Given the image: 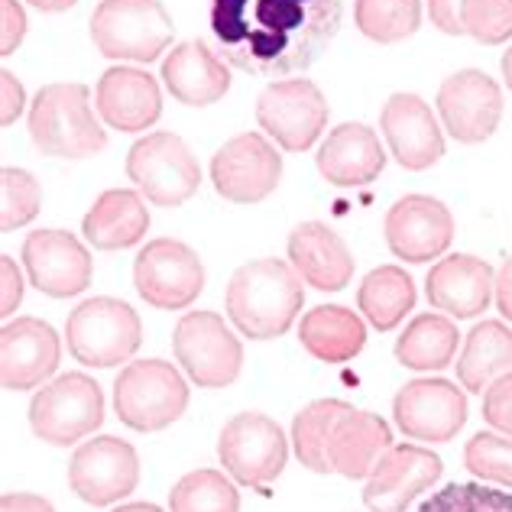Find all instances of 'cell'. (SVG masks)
<instances>
[{
	"mask_svg": "<svg viewBox=\"0 0 512 512\" xmlns=\"http://www.w3.org/2000/svg\"><path fill=\"white\" fill-rule=\"evenodd\" d=\"M341 0H208L221 59L260 78L305 72L341 30Z\"/></svg>",
	"mask_w": 512,
	"mask_h": 512,
	"instance_id": "1",
	"label": "cell"
},
{
	"mask_svg": "<svg viewBox=\"0 0 512 512\" xmlns=\"http://www.w3.org/2000/svg\"><path fill=\"white\" fill-rule=\"evenodd\" d=\"M305 302L302 276L295 266L273 260H250L227 282V318L253 341H273L292 328Z\"/></svg>",
	"mask_w": 512,
	"mask_h": 512,
	"instance_id": "2",
	"label": "cell"
},
{
	"mask_svg": "<svg viewBox=\"0 0 512 512\" xmlns=\"http://www.w3.org/2000/svg\"><path fill=\"white\" fill-rule=\"evenodd\" d=\"M26 127L36 150L56 159H88L107 146V133L91 111V91L75 82L39 88Z\"/></svg>",
	"mask_w": 512,
	"mask_h": 512,
	"instance_id": "3",
	"label": "cell"
},
{
	"mask_svg": "<svg viewBox=\"0 0 512 512\" xmlns=\"http://www.w3.org/2000/svg\"><path fill=\"white\" fill-rule=\"evenodd\" d=\"M172 33L159 0H101L91 13V43L104 59L153 62L169 49Z\"/></svg>",
	"mask_w": 512,
	"mask_h": 512,
	"instance_id": "4",
	"label": "cell"
},
{
	"mask_svg": "<svg viewBox=\"0 0 512 512\" xmlns=\"http://www.w3.org/2000/svg\"><path fill=\"white\" fill-rule=\"evenodd\" d=\"M114 409L133 431H163L188 409L185 376L169 360H133L114 383Z\"/></svg>",
	"mask_w": 512,
	"mask_h": 512,
	"instance_id": "5",
	"label": "cell"
},
{
	"mask_svg": "<svg viewBox=\"0 0 512 512\" xmlns=\"http://www.w3.org/2000/svg\"><path fill=\"white\" fill-rule=\"evenodd\" d=\"M65 341H69V354L78 363L107 370L137 354L143 325L127 302L98 295V299H88L72 308L69 321H65Z\"/></svg>",
	"mask_w": 512,
	"mask_h": 512,
	"instance_id": "6",
	"label": "cell"
},
{
	"mask_svg": "<svg viewBox=\"0 0 512 512\" xmlns=\"http://www.w3.org/2000/svg\"><path fill=\"white\" fill-rule=\"evenodd\" d=\"M104 422V393L85 373H62L30 402V428L52 448L88 438Z\"/></svg>",
	"mask_w": 512,
	"mask_h": 512,
	"instance_id": "7",
	"label": "cell"
},
{
	"mask_svg": "<svg viewBox=\"0 0 512 512\" xmlns=\"http://www.w3.org/2000/svg\"><path fill=\"white\" fill-rule=\"evenodd\" d=\"M130 182L159 208H179L198 192L201 166L188 143L175 133H146L127 153Z\"/></svg>",
	"mask_w": 512,
	"mask_h": 512,
	"instance_id": "8",
	"label": "cell"
},
{
	"mask_svg": "<svg viewBox=\"0 0 512 512\" xmlns=\"http://www.w3.org/2000/svg\"><path fill=\"white\" fill-rule=\"evenodd\" d=\"M175 360L201 389L231 386L244 370V344L218 312H188L172 334Z\"/></svg>",
	"mask_w": 512,
	"mask_h": 512,
	"instance_id": "9",
	"label": "cell"
},
{
	"mask_svg": "<svg viewBox=\"0 0 512 512\" xmlns=\"http://www.w3.org/2000/svg\"><path fill=\"white\" fill-rule=\"evenodd\" d=\"M133 286L150 308L179 312L205 292V266L182 240L159 237L150 240L133 263Z\"/></svg>",
	"mask_w": 512,
	"mask_h": 512,
	"instance_id": "10",
	"label": "cell"
},
{
	"mask_svg": "<svg viewBox=\"0 0 512 512\" xmlns=\"http://www.w3.org/2000/svg\"><path fill=\"white\" fill-rule=\"evenodd\" d=\"M328 114L331 107L312 78H282L266 85L256 98V124L289 153L315 146L321 130L328 127Z\"/></svg>",
	"mask_w": 512,
	"mask_h": 512,
	"instance_id": "11",
	"label": "cell"
},
{
	"mask_svg": "<svg viewBox=\"0 0 512 512\" xmlns=\"http://www.w3.org/2000/svg\"><path fill=\"white\" fill-rule=\"evenodd\" d=\"M218 457L224 470L244 487H263L276 480L289 461V438L276 419L263 412H240L221 428Z\"/></svg>",
	"mask_w": 512,
	"mask_h": 512,
	"instance_id": "12",
	"label": "cell"
},
{
	"mask_svg": "<svg viewBox=\"0 0 512 512\" xmlns=\"http://www.w3.org/2000/svg\"><path fill=\"white\" fill-rule=\"evenodd\" d=\"M282 179V156L263 133H237L211 159V182L221 198L234 205H256L276 192Z\"/></svg>",
	"mask_w": 512,
	"mask_h": 512,
	"instance_id": "13",
	"label": "cell"
},
{
	"mask_svg": "<svg viewBox=\"0 0 512 512\" xmlns=\"http://www.w3.org/2000/svg\"><path fill=\"white\" fill-rule=\"evenodd\" d=\"M140 483V457L137 448L124 438L101 435L85 441L72 454L69 487L78 500L91 506H111L130 496Z\"/></svg>",
	"mask_w": 512,
	"mask_h": 512,
	"instance_id": "14",
	"label": "cell"
},
{
	"mask_svg": "<svg viewBox=\"0 0 512 512\" xmlns=\"http://www.w3.org/2000/svg\"><path fill=\"white\" fill-rule=\"evenodd\" d=\"M435 101L441 124L457 143L467 146L490 140L503 120V91L480 69H461L448 75Z\"/></svg>",
	"mask_w": 512,
	"mask_h": 512,
	"instance_id": "15",
	"label": "cell"
},
{
	"mask_svg": "<svg viewBox=\"0 0 512 512\" xmlns=\"http://www.w3.org/2000/svg\"><path fill=\"white\" fill-rule=\"evenodd\" d=\"M467 396L451 380H412L393 399V419L406 438L444 444L467 425Z\"/></svg>",
	"mask_w": 512,
	"mask_h": 512,
	"instance_id": "16",
	"label": "cell"
},
{
	"mask_svg": "<svg viewBox=\"0 0 512 512\" xmlns=\"http://www.w3.org/2000/svg\"><path fill=\"white\" fill-rule=\"evenodd\" d=\"M23 266L26 276L52 299H72L91 286V253L78 237L59 227H43L23 240Z\"/></svg>",
	"mask_w": 512,
	"mask_h": 512,
	"instance_id": "17",
	"label": "cell"
},
{
	"mask_svg": "<svg viewBox=\"0 0 512 512\" xmlns=\"http://www.w3.org/2000/svg\"><path fill=\"white\" fill-rule=\"evenodd\" d=\"M444 474V461L422 444H393L376 464L363 503L370 512H406Z\"/></svg>",
	"mask_w": 512,
	"mask_h": 512,
	"instance_id": "18",
	"label": "cell"
},
{
	"mask_svg": "<svg viewBox=\"0 0 512 512\" xmlns=\"http://www.w3.org/2000/svg\"><path fill=\"white\" fill-rule=\"evenodd\" d=\"M454 240V214L431 195H406L386 211V244L406 263H428Z\"/></svg>",
	"mask_w": 512,
	"mask_h": 512,
	"instance_id": "19",
	"label": "cell"
},
{
	"mask_svg": "<svg viewBox=\"0 0 512 512\" xmlns=\"http://www.w3.org/2000/svg\"><path fill=\"white\" fill-rule=\"evenodd\" d=\"M62 344L43 318H17L0 328V383L13 393L43 386L59 367Z\"/></svg>",
	"mask_w": 512,
	"mask_h": 512,
	"instance_id": "20",
	"label": "cell"
},
{
	"mask_svg": "<svg viewBox=\"0 0 512 512\" xmlns=\"http://www.w3.org/2000/svg\"><path fill=\"white\" fill-rule=\"evenodd\" d=\"M383 137L389 143L393 159L409 172H425L444 156L441 124L431 114V107L412 91L389 94L380 114Z\"/></svg>",
	"mask_w": 512,
	"mask_h": 512,
	"instance_id": "21",
	"label": "cell"
},
{
	"mask_svg": "<svg viewBox=\"0 0 512 512\" xmlns=\"http://www.w3.org/2000/svg\"><path fill=\"white\" fill-rule=\"evenodd\" d=\"M496 289V273L487 260L470 253H454L444 256L435 266L428 269L425 279V295L431 308L451 315L457 321L477 318L490 308Z\"/></svg>",
	"mask_w": 512,
	"mask_h": 512,
	"instance_id": "22",
	"label": "cell"
},
{
	"mask_svg": "<svg viewBox=\"0 0 512 512\" xmlns=\"http://www.w3.org/2000/svg\"><path fill=\"white\" fill-rule=\"evenodd\" d=\"M94 104H98V114L107 127L120 133H140L153 127L163 114V91L150 72L114 65L101 75Z\"/></svg>",
	"mask_w": 512,
	"mask_h": 512,
	"instance_id": "23",
	"label": "cell"
},
{
	"mask_svg": "<svg viewBox=\"0 0 512 512\" xmlns=\"http://www.w3.org/2000/svg\"><path fill=\"white\" fill-rule=\"evenodd\" d=\"M318 172L338 188H357L380 179L386 166V150L380 146L376 130L367 124L334 127L315 156Z\"/></svg>",
	"mask_w": 512,
	"mask_h": 512,
	"instance_id": "24",
	"label": "cell"
},
{
	"mask_svg": "<svg viewBox=\"0 0 512 512\" xmlns=\"http://www.w3.org/2000/svg\"><path fill=\"white\" fill-rule=\"evenodd\" d=\"M289 260L302 282L318 292H341L354 279V256L321 221H305L289 234Z\"/></svg>",
	"mask_w": 512,
	"mask_h": 512,
	"instance_id": "25",
	"label": "cell"
},
{
	"mask_svg": "<svg viewBox=\"0 0 512 512\" xmlns=\"http://www.w3.org/2000/svg\"><path fill=\"white\" fill-rule=\"evenodd\" d=\"M163 82L175 101L188 107H208L221 101L231 88V72L218 52L208 49L201 39H188L166 56Z\"/></svg>",
	"mask_w": 512,
	"mask_h": 512,
	"instance_id": "26",
	"label": "cell"
},
{
	"mask_svg": "<svg viewBox=\"0 0 512 512\" xmlns=\"http://www.w3.org/2000/svg\"><path fill=\"white\" fill-rule=\"evenodd\" d=\"M389 448H393V428H389V422L373 412L354 409L334 428L328 457L334 474L347 480H363L373 474Z\"/></svg>",
	"mask_w": 512,
	"mask_h": 512,
	"instance_id": "27",
	"label": "cell"
},
{
	"mask_svg": "<svg viewBox=\"0 0 512 512\" xmlns=\"http://www.w3.org/2000/svg\"><path fill=\"white\" fill-rule=\"evenodd\" d=\"M146 231H150V211H146V201L130 188H107L82 221V234L94 250L137 247Z\"/></svg>",
	"mask_w": 512,
	"mask_h": 512,
	"instance_id": "28",
	"label": "cell"
},
{
	"mask_svg": "<svg viewBox=\"0 0 512 512\" xmlns=\"http://www.w3.org/2000/svg\"><path fill=\"white\" fill-rule=\"evenodd\" d=\"M512 373V328L503 321H480L467 331L457 357V383L467 393L483 396L487 389Z\"/></svg>",
	"mask_w": 512,
	"mask_h": 512,
	"instance_id": "29",
	"label": "cell"
},
{
	"mask_svg": "<svg viewBox=\"0 0 512 512\" xmlns=\"http://www.w3.org/2000/svg\"><path fill=\"white\" fill-rule=\"evenodd\" d=\"M299 341L321 363H347L367 344V325L344 305H318L302 315Z\"/></svg>",
	"mask_w": 512,
	"mask_h": 512,
	"instance_id": "30",
	"label": "cell"
},
{
	"mask_svg": "<svg viewBox=\"0 0 512 512\" xmlns=\"http://www.w3.org/2000/svg\"><path fill=\"white\" fill-rule=\"evenodd\" d=\"M457 344H461V331L448 315H415L409 328L399 334L396 341V360L402 367L431 373L451 367L457 357Z\"/></svg>",
	"mask_w": 512,
	"mask_h": 512,
	"instance_id": "31",
	"label": "cell"
},
{
	"mask_svg": "<svg viewBox=\"0 0 512 512\" xmlns=\"http://www.w3.org/2000/svg\"><path fill=\"white\" fill-rule=\"evenodd\" d=\"M415 299H419V292H415V279L402 266L373 269L357 289L360 312L376 331L399 328L402 318L415 308Z\"/></svg>",
	"mask_w": 512,
	"mask_h": 512,
	"instance_id": "32",
	"label": "cell"
},
{
	"mask_svg": "<svg viewBox=\"0 0 512 512\" xmlns=\"http://www.w3.org/2000/svg\"><path fill=\"white\" fill-rule=\"evenodd\" d=\"M347 412H354V406L344 399H315L292 419V444L299 461L315 470V474H334L331 457H328V444L338 422Z\"/></svg>",
	"mask_w": 512,
	"mask_h": 512,
	"instance_id": "33",
	"label": "cell"
},
{
	"mask_svg": "<svg viewBox=\"0 0 512 512\" xmlns=\"http://www.w3.org/2000/svg\"><path fill=\"white\" fill-rule=\"evenodd\" d=\"M354 20H357V30L367 39L393 46L419 33L422 0H357Z\"/></svg>",
	"mask_w": 512,
	"mask_h": 512,
	"instance_id": "34",
	"label": "cell"
},
{
	"mask_svg": "<svg viewBox=\"0 0 512 512\" xmlns=\"http://www.w3.org/2000/svg\"><path fill=\"white\" fill-rule=\"evenodd\" d=\"M172 512H240V493L221 470H192L169 490Z\"/></svg>",
	"mask_w": 512,
	"mask_h": 512,
	"instance_id": "35",
	"label": "cell"
},
{
	"mask_svg": "<svg viewBox=\"0 0 512 512\" xmlns=\"http://www.w3.org/2000/svg\"><path fill=\"white\" fill-rule=\"evenodd\" d=\"M39 205H43V188L26 169L4 166L0 169V231H17L30 224Z\"/></svg>",
	"mask_w": 512,
	"mask_h": 512,
	"instance_id": "36",
	"label": "cell"
},
{
	"mask_svg": "<svg viewBox=\"0 0 512 512\" xmlns=\"http://www.w3.org/2000/svg\"><path fill=\"white\" fill-rule=\"evenodd\" d=\"M464 467L480 483L512 490V438H500L493 431H477L464 444Z\"/></svg>",
	"mask_w": 512,
	"mask_h": 512,
	"instance_id": "37",
	"label": "cell"
},
{
	"mask_svg": "<svg viewBox=\"0 0 512 512\" xmlns=\"http://www.w3.org/2000/svg\"><path fill=\"white\" fill-rule=\"evenodd\" d=\"M415 512H512V493L487 483H448Z\"/></svg>",
	"mask_w": 512,
	"mask_h": 512,
	"instance_id": "38",
	"label": "cell"
},
{
	"mask_svg": "<svg viewBox=\"0 0 512 512\" xmlns=\"http://www.w3.org/2000/svg\"><path fill=\"white\" fill-rule=\"evenodd\" d=\"M464 33L483 46H503L512 36V0H464Z\"/></svg>",
	"mask_w": 512,
	"mask_h": 512,
	"instance_id": "39",
	"label": "cell"
},
{
	"mask_svg": "<svg viewBox=\"0 0 512 512\" xmlns=\"http://www.w3.org/2000/svg\"><path fill=\"white\" fill-rule=\"evenodd\" d=\"M483 422L512 438V373L483 393Z\"/></svg>",
	"mask_w": 512,
	"mask_h": 512,
	"instance_id": "40",
	"label": "cell"
},
{
	"mask_svg": "<svg viewBox=\"0 0 512 512\" xmlns=\"http://www.w3.org/2000/svg\"><path fill=\"white\" fill-rule=\"evenodd\" d=\"M23 299V276L10 253H0V315L10 318Z\"/></svg>",
	"mask_w": 512,
	"mask_h": 512,
	"instance_id": "41",
	"label": "cell"
},
{
	"mask_svg": "<svg viewBox=\"0 0 512 512\" xmlns=\"http://www.w3.org/2000/svg\"><path fill=\"white\" fill-rule=\"evenodd\" d=\"M0 17H4V33H0V56H13L26 36V13L17 0H0Z\"/></svg>",
	"mask_w": 512,
	"mask_h": 512,
	"instance_id": "42",
	"label": "cell"
},
{
	"mask_svg": "<svg viewBox=\"0 0 512 512\" xmlns=\"http://www.w3.org/2000/svg\"><path fill=\"white\" fill-rule=\"evenodd\" d=\"M23 104H26V94H23V85L17 82V75L10 69H0V124L10 127L13 120L23 114Z\"/></svg>",
	"mask_w": 512,
	"mask_h": 512,
	"instance_id": "43",
	"label": "cell"
},
{
	"mask_svg": "<svg viewBox=\"0 0 512 512\" xmlns=\"http://www.w3.org/2000/svg\"><path fill=\"white\" fill-rule=\"evenodd\" d=\"M464 0H428V17L448 36H464Z\"/></svg>",
	"mask_w": 512,
	"mask_h": 512,
	"instance_id": "44",
	"label": "cell"
},
{
	"mask_svg": "<svg viewBox=\"0 0 512 512\" xmlns=\"http://www.w3.org/2000/svg\"><path fill=\"white\" fill-rule=\"evenodd\" d=\"M0 512H56V506L36 493H4Z\"/></svg>",
	"mask_w": 512,
	"mask_h": 512,
	"instance_id": "45",
	"label": "cell"
},
{
	"mask_svg": "<svg viewBox=\"0 0 512 512\" xmlns=\"http://www.w3.org/2000/svg\"><path fill=\"white\" fill-rule=\"evenodd\" d=\"M493 299H496V308H500V315L512 325V256H506V263L500 266V273H496Z\"/></svg>",
	"mask_w": 512,
	"mask_h": 512,
	"instance_id": "46",
	"label": "cell"
},
{
	"mask_svg": "<svg viewBox=\"0 0 512 512\" xmlns=\"http://www.w3.org/2000/svg\"><path fill=\"white\" fill-rule=\"evenodd\" d=\"M26 4H33L36 10H46V13H62V10L75 7L78 0H26Z\"/></svg>",
	"mask_w": 512,
	"mask_h": 512,
	"instance_id": "47",
	"label": "cell"
},
{
	"mask_svg": "<svg viewBox=\"0 0 512 512\" xmlns=\"http://www.w3.org/2000/svg\"><path fill=\"white\" fill-rule=\"evenodd\" d=\"M114 512H163V509L153 506V503H127V506H120Z\"/></svg>",
	"mask_w": 512,
	"mask_h": 512,
	"instance_id": "48",
	"label": "cell"
},
{
	"mask_svg": "<svg viewBox=\"0 0 512 512\" xmlns=\"http://www.w3.org/2000/svg\"><path fill=\"white\" fill-rule=\"evenodd\" d=\"M500 69H503V78H506V85L512 91V46L503 52V62H500Z\"/></svg>",
	"mask_w": 512,
	"mask_h": 512,
	"instance_id": "49",
	"label": "cell"
}]
</instances>
